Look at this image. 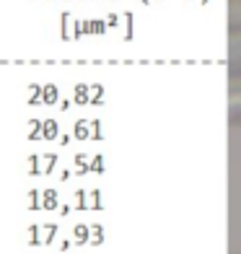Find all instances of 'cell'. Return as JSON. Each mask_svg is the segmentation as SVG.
Wrapping results in <instances>:
<instances>
[{"label": "cell", "mask_w": 241, "mask_h": 254, "mask_svg": "<svg viewBox=\"0 0 241 254\" xmlns=\"http://www.w3.org/2000/svg\"><path fill=\"white\" fill-rule=\"evenodd\" d=\"M26 169H29V174H37V171H39V161H37V156H29Z\"/></svg>", "instance_id": "15"}, {"label": "cell", "mask_w": 241, "mask_h": 254, "mask_svg": "<svg viewBox=\"0 0 241 254\" xmlns=\"http://www.w3.org/2000/svg\"><path fill=\"white\" fill-rule=\"evenodd\" d=\"M91 169H94L96 174H101V171H104V161H101V156H96V158H94V164H91Z\"/></svg>", "instance_id": "17"}, {"label": "cell", "mask_w": 241, "mask_h": 254, "mask_svg": "<svg viewBox=\"0 0 241 254\" xmlns=\"http://www.w3.org/2000/svg\"><path fill=\"white\" fill-rule=\"evenodd\" d=\"M26 207H29V210H37V207H39V192L37 190L26 192Z\"/></svg>", "instance_id": "7"}, {"label": "cell", "mask_w": 241, "mask_h": 254, "mask_svg": "<svg viewBox=\"0 0 241 254\" xmlns=\"http://www.w3.org/2000/svg\"><path fill=\"white\" fill-rule=\"evenodd\" d=\"M55 239H57V223H44V226H39V244H42V247L55 244Z\"/></svg>", "instance_id": "1"}, {"label": "cell", "mask_w": 241, "mask_h": 254, "mask_svg": "<svg viewBox=\"0 0 241 254\" xmlns=\"http://www.w3.org/2000/svg\"><path fill=\"white\" fill-rule=\"evenodd\" d=\"M75 169L80 171V174H86V156H83V153L75 156Z\"/></svg>", "instance_id": "16"}, {"label": "cell", "mask_w": 241, "mask_h": 254, "mask_svg": "<svg viewBox=\"0 0 241 254\" xmlns=\"http://www.w3.org/2000/svg\"><path fill=\"white\" fill-rule=\"evenodd\" d=\"M73 202H75L78 210H86V192H83V190H78V192H75V197H73Z\"/></svg>", "instance_id": "12"}, {"label": "cell", "mask_w": 241, "mask_h": 254, "mask_svg": "<svg viewBox=\"0 0 241 254\" xmlns=\"http://www.w3.org/2000/svg\"><path fill=\"white\" fill-rule=\"evenodd\" d=\"M75 101L78 104H86L88 101V88L86 86H75Z\"/></svg>", "instance_id": "11"}, {"label": "cell", "mask_w": 241, "mask_h": 254, "mask_svg": "<svg viewBox=\"0 0 241 254\" xmlns=\"http://www.w3.org/2000/svg\"><path fill=\"white\" fill-rule=\"evenodd\" d=\"M55 161H57V156H55V153H47V156H44V161H42V171H44V174H50V171H52Z\"/></svg>", "instance_id": "10"}, {"label": "cell", "mask_w": 241, "mask_h": 254, "mask_svg": "<svg viewBox=\"0 0 241 254\" xmlns=\"http://www.w3.org/2000/svg\"><path fill=\"white\" fill-rule=\"evenodd\" d=\"M70 249V239H60L57 241V252H67Z\"/></svg>", "instance_id": "18"}, {"label": "cell", "mask_w": 241, "mask_h": 254, "mask_svg": "<svg viewBox=\"0 0 241 254\" xmlns=\"http://www.w3.org/2000/svg\"><path fill=\"white\" fill-rule=\"evenodd\" d=\"M39 207H44V210H55V207H57V192H55V190H47V192H42Z\"/></svg>", "instance_id": "4"}, {"label": "cell", "mask_w": 241, "mask_h": 254, "mask_svg": "<svg viewBox=\"0 0 241 254\" xmlns=\"http://www.w3.org/2000/svg\"><path fill=\"white\" fill-rule=\"evenodd\" d=\"M42 132H44V137H47V140H52V137L57 135V122H52V120H47L42 125Z\"/></svg>", "instance_id": "8"}, {"label": "cell", "mask_w": 241, "mask_h": 254, "mask_svg": "<svg viewBox=\"0 0 241 254\" xmlns=\"http://www.w3.org/2000/svg\"><path fill=\"white\" fill-rule=\"evenodd\" d=\"M86 207H91V210H101V192L99 190L86 194Z\"/></svg>", "instance_id": "6"}, {"label": "cell", "mask_w": 241, "mask_h": 254, "mask_svg": "<svg viewBox=\"0 0 241 254\" xmlns=\"http://www.w3.org/2000/svg\"><path fill=\"white\" fill-rule=\"evenodd\" d=\"M55 99H57V88L55 86H47V88H44V101L55 104Z\"/></svg>", "instance_id": "13"}, {"label": "cell", "mask_w": 241, "mask_h": 254, "mask_svg": "<svg viewBox=\"0 0 241 254\" xmlns=\"http://www.w3.org/2000/svg\"><path fill=\"white\" fill-rule=\"evenodd\" d=\"M29 101H39V88L37 86L29 88Z\"/></svg>", "instance_id": "19"}, {"label": "cell", "mask_w": 241, "mask_h": 254, "mask_svg": "<svg viewBox=\"0 0 241 254\" xmlns=\"http://www.w3.org/2000/svg\"><path fill=\"white\" fill-rule=\"evenodd\" d=\"M101 244H104V226L91 223L88 226V247H101Z\"/></svg>", "instance_id": "2"}, {"label": "cell", "mask_w": 241, "mask_h": 254, "mask_svg": "<svg viewBox=\"0 0 241 254\" xmlns=\"http://www.w3.org/2000/svg\"><path fill=\"white\" fill-rule=\"evenodd\" d=\"M75 247H88V226L86 223H75L73 226V241Z\"/></svg>", "instance_id": "3"}, {"label": "cell", "mask_w": 241, "mask_h": 254, "mask_svg": "<svg viewBox=\"0 0 241 254\" xmlns=\"http://www.w3.org/2000/svg\"><path fill=\"white\" fill-rule=\"evenodd\" d=\"M26 244H29V247H42V244H39V226H37V223L26 226Z\"/></svg>", "instance_id": "5"}, {"label": "cell", "mask_w": 241, "mask_h": 254, "mask_svg": "<svg viewBox=\"0 0 241 254\" xmlns=\"http://www.w3.org/2000/svg\"><path fill=\"white\" fill-rule=\"evenodd\" d=\"M75 137H80V140H83V137H88V122H86V120H78V122H75Z\"/></svg>", "instance_id": "9"}, {"label": "cell", "mask_w": 241, "mask_h": 254, "mask_svg": "<svg viewBox=\"0 0 241 254\" xmlns=\"http://www.w3.org/2000/svg\"><path fill=\"white\" fill-rule=\"evenodd\" d=\"M39 132H42V122H29V137H39Z\"/></svg>", "instance_id": "14"}]
</instances>
